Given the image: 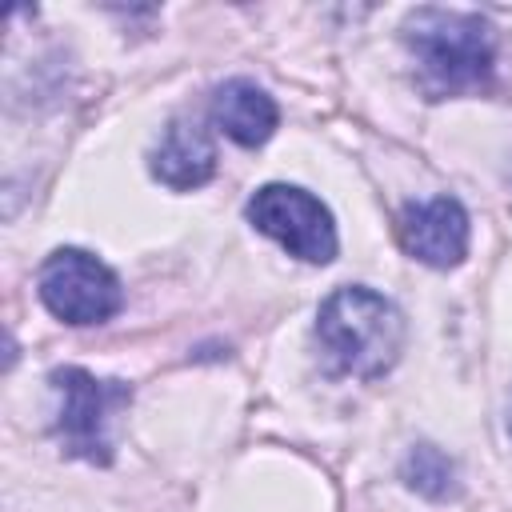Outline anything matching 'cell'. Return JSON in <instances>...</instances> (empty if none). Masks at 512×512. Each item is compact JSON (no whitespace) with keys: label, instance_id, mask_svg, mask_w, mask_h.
I'll use <instances>...</instances> for the list:
<instances>
[{"label":"cell","instance_id":"6da1fadb","mask_svg":"<svg viewBox=\"0 0 512 512\" xmlns=\"http://www.w3.org/2000/svg\"><path fill=\"white\" fill-rule=\"evenodd\" d=\"M404 44L416 60V80L432 100L480 92L492 80L496 32L476 12L416 8L404 20Z\"/></svg>","mask_w":512,"mask_h":512},{"label":"cell","instance_id":"52a82bcc","mask_svg":"<svg viewBox=\"0 0 512 512\" xmlns=\"http://www.w3.org/2000/svg\"><path fill=\"white\" fill-rule=\"evenodd\" d=\"M216 172V148L196 120H172L152 152V176L168 188H200Z\"/></svg>","mask_w":512,"mask_h":512},{"label":"cell","instance_id":"277c9868","mask_svg":"<svg viewBox=\"0 0 512 512\" xmlns=\"http://www.w3.org/2000/svg\"><path fill=\"white\" fill-rule=\"evenodd\" d=\"M40 300L64 324H100L120 312L124 288L116 272L80 248H56L40 264Z\"/></svg>","mask_w":512,"mask_h":512},{"label":"cell","instance_id":"5b68a950","mask_svg":"<svg viewBox=\"0 0 512 512\" xmlns=\"http://www.w3.org/2000/svg\"><path fill=\"white\" fill-rule=\"evenodd\" d=\"M248 220L272 236L276 244H284L292 256L308 260V264H328L336 256V224L332 212L304 188L292 184H264L252 200H248Z\"/></svg>","mask_w":512,"mask_h":512},{"label":"cell","instance_id":"9c48e42d","mask_svg":"<svg viewBox=\"0 0 512 512\" xmlns=\"http://www.w3.org/2000/svg\"><path fill=\"white\" fill-rule=\"evenodd\" d=\"M404 480L416 488V492H424V496H432V500H444L448 492H456V468H452V460L440 452V448H416L408 460H404Z\"/></svg>","mask_w":512,"mask_h":512},{"label":"cell","instance_id":"3957f363","mask_svg":"<svg viewBox=\"0 0 512 512\" xmlns=\"http://www.w3.org/2000/svg\"><path fill=\"white\" fill-rule=\"evenodd\" d=\"M52 388L60 396L56 408V440L68 456L108 464L112 460V416L132 400V388L120 380H96L84 368H56Z\"/></svg>","mask_w":512,"mask_h":512},{"label":"cell","instance_id":"8992f818","mask_svg":"<svg viewBox=\"0 0 512 512\" xmlns=\"http://www.w3.org/2000/svg\"><path fill=\"white\" fill-rule=\"evenodd\" d=\"M400 244L432 268H456L468 252V212L452 196L408 204L400 216Z\"/></svg>","mask_w":512,"mask_h":512},{"label":"cell","instance_id":"30bf717a","mask_svg":"<svg viewBox=\"0 0 512 512\" xmlns=\"http://www.w3.org/2000/svg\"><path fill=\"white\" fill-rule=\"evenodd\" d=\"M508 432H512V400H508Z\"/></svg>","mask_w":512,"mask_h":512},{"label":"cell","instance_id":"ba28073f","mask_svg":"<svg viewBox=\"0 0 512 512\" xmlns=\"http://www.w3.org/2000/svg\"><path fill=\"white\" fill-rule=\"evenodd\" d=\"M212 120L220 124V132L244 148H256L264 144L272 132H276V100L256 88L252 80H228L220 84L216 100H212Z\"/></svg>","mask_w":512,"mask_h":512},{"label":"cell","instance_id":"7a4b0ae2","mask_svg":"<svg viewBox=\"0 0 512 512\" xmlns=\"http://www.w3.org/2000/svg\"><path fill=\"white\" fill-rule=\"evenodd\" d=\"M316 336L336 372L372 380V376H384L400 360L404 320L388 296L364 284H348V288H336L320 304Z\"/></svg>","mask_w":512,"mask_h":512}]
</instances>
